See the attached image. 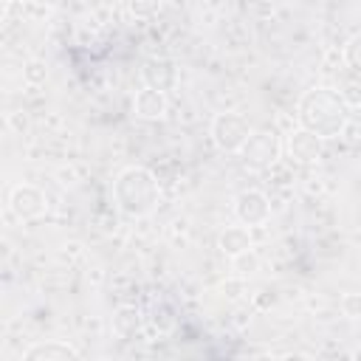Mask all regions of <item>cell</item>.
Returning <instances> with one entry per match:
<instances>
[{
	"label": "cell",
	"instance_id": "obj_12",
	"mask_svg": "<svg viewBox=\"0 0 361 361\" xmlns=\"http://www.w3.org/2000/svg\"><path fill=\"white\" fill-rule=\"evenodd\" d=\"M141 327V310L135 305H121L116 313H113V330L124 338L135 336V330Z\"/></svg>",
	"mask_w": 361,
	"mask_h": 361
},
{
	"label": "cell",
	"instance_id": "obj_6",
	"mask_svg": "<svg viewBox=\"0 0 361 361\" xmlns=\"http://www.w3.org/2000/svg\"><path fill=\"white\" fill-rule=\"evenodd\" d=\"M8 209L20 220H39L48 212V197L39 186L34 183H17L8 192Z\"/></svg>",
	"mask_w": 361,
	"mask_h": 361
},
{
	"label": "cell",
	"instance_id": "obj_4",
	"mask_svg": "<svg viewBox=\"0 0 361 361\" xmlns=\"http://www.w3.org/2000/svg\"><path fill=\"white\" fill-rule=\"evenodd\" d=\"M209 135H212V141H214V147H217L220 152H240V147H243V144L248 141V135H251V127H248L245 116L226 110V113H217V116L212 118Z\"/></svg>",
	"mask_w": 361,
	"mask_h": 361
},
{
	"label": "cell",
	"instance_id": "obj_8",
	"mask_svg": "<svg viewBox=\"0 0 361 361\" xmlns=\"http://www.w3.org/2000/svg\"><path fill=\"white\" fill-rule=\"evenodd\" d=\"M141 82L155 90H172L178 85V65L169 56H147L141 62Z\"/></svg>",
	"mask_w": 361,
	"mask_h": 361
},
{
	"label": "cell",
	"instance_id": "obj_11",
	"mask_svg": "<svg viewBox=\"0 0 361 361\" xmlns=\"http://www.w3.org/2000/svg\"><path fill=\"white\" fill-rule=\"evenodd\" d=\"M217 248H220V254H226L228 259L231 257H237V254H243V251H248V248H254V243H251V228L248 226H226L220 234H217Z\"/></svg>",
	"mask_w": 361,
	"mask_h": 361
},
{
	"label": "cell",
	"instance_id": "obj_10",
	"mask_svg": "<svg viewBox=\"0 0 361 361\" xmlns=\"http://www.w3.org/2000/svg\"><path fill=\"white\" fill-rule=\"evenodd\" d=\"M68 358H82V353L62 338H48L37 341L23 353V361H68Z\"/></svg>",
	"mask_w": 361,
	"mask_h": 361
},
{
	"label": "cell",
	"instance_id": "obj_19",
	"mask_svg": "<svg viewBox=\"0 0 361 361\" xmlns=\"http://www.w3.org/2000/svg\"><path fill=\"white\" fill-rule=\"evenodd\" d=\"M338 93H341V99L350 104V110L361 104V82H350V85H344Z\"/></svg>",
	"mask_w": 361,
	"mask_h": 361
},
{
	"label": "cell",
	"instance_id": "obj_3",
	"mask_svg": "<svg viewBox=\"0 0 361 361\" xmlns=\"http://www.w3.org/2000/svg\"><path fill=\"white\" fill-rule=\"evenodd\" d=\"M279 152H282V141L274 130H251L248 141L240 147V161L248 166V169H271L276 161H279Z\"/></svg>",
	"mask_w": 361,
	"mask_h": 361
},
{
	"label": "cell",
	"instance_id": "obj_7",
	"mask_svg": "<svg viewBox=\"0 0 361 361\" xmlns=\"http://www.w3.org/2000/svg\"><path fill=\"white\" fill-rule=\"evenodd\" d=\"M288 155L296 161V164H316L322 155H324V138H319L316 133L305 130V127H296L288 133Z\"/></svg>",
	"mask_w": 361,
	"mask_h": 361
},
{
	"label": "cell",
	"instance_id": "obj_15",
	"mask_svg": "<svg viewBox=\"0 0 361 361\" xmlns=\"http://www.w3.org/2000/svg\"><path fill=\"white\" fill-rule=\"evenodd\" d=\"M149 322H152V327H158L161 333H166V330H172V324H175V313H172V307H169V305L161 299V302L152 307Z\"/></svg>",
	"mask_w": 361,
	"mask_h": 361
},
{
	"label": "cell",
	"instance_id": "obj_17",
	"mask_svg": "<svg viewBox=\"0 0 361 361\" xmlns=\"http://www.w3.org/2000/svg\"><path fill=\"white\" fill-rule=\"evenodd\" d=\"M45 76H48L45 62H39V59L25 62V68H23V79H25L28 85H39V82H45Z\"/></svg>",
	"mask_w": 361,
	"mask_h": 361
},
{
	"label": "cell",
	"instance_id": "obj_20",
	"mask_svg": "<svg viewBox=\"0 0 361 361\" xmlns=\"http://www.w3.org/2000/svg\"><path fill=\"white\" fill-rule=\"evenodd\" d=\"M353 358H361V344H358V347L353 350Z\"/></svg>",
	"mask_w": 361,
	"mask_h": 361
},
{
	"label": "cell",
	"instance_id": "obj_16",
	"mask_svg": "<svg viewBox=\"0 0 361 361\" xmlns=\"http://www.w3.org/2000/svg\"><path fill=\"white\" fill-rule=\"evenodd\" d=\"M127 8H130L133 17H138V20H149V17L158 14L161 0H127Z\"/></svg>",
	"mask_w": 361,
	"mask_h": 361
},
{
	"label": "cell",
	"instance_id": "obj_13",
	"mask_svg": "<svg viewBox=\"0 0 361 361\" xmlns=\"http://www.w3.org/2000/svg\"><path fill=\"white\" fill-rule=\"evenodd\" d=\"M341 59H344L347 71H350L353 76L361 79V31L353 34V37L344 42V48H341Z\"/></svg>",
	"mask_w": 361,
	"mask_h": 361
},
{
	"label": "cell",
	"instance_id": "obj_14",
	"mask_svg": "<svg viewBox=\"0 0 361 361\" xmlns=\"http://www.w3.org/2000/svg\"><path fill=\"white\" fill-rule=\"evenodd\" d=\"M231 268L237 271V276H251L259 271V257L254 254V248H248V251L231 257Z\"/></svg>",
	"mask_w": 361,
	"mask_h": 361
},
{
	"label": "cell",
	"instance_id": "obj_2",
	"mask_svg": "<svg viewBox=\"0 0 361 361\" xmlns=\"http://www.w3.org/2000/svg\"><path fill=\"white\" fill-rule=\"evenodd\" d=\"M113 200L116 209L127 217H147L161 203V183L147 166H124L113 178Z\"/></svg>",
	"mask_w": 361,
	"mask_h": 361
},
{
	"label": "cell",
	"instance_id": "obj_1",
	"mask_svg": "<svg viewBox=\"0 0 361 361\" xmlns=\"http://www.w3.org/2000/svg\"><path fill=\"white\" fill-rule=\"evenodd\" d=\"M299 127L316 133L319 138L330 141L338 138L350 124V104L333 87H310L296 102Z\"/></svg>",
	"mask_w": 361,
	"mask_h": 361
},
{
	"label": "cell",
	"instance_id": "obj_18",
	"mask_svg": "<svg viewBox=\"0 0 361 361\" xmlns=\"http://www.w3.org/2000/svg\"><path fill=\"white\" fill-rule=\"evenodd\" d=\"M338 307H341V313L347 319H361V293H355V290L344 293L341 302H338Z\"/></svg>",
	"mask_w": 361,
	"mask_h": 361
},
{
	"label": "cell",
	"instance_id": "obj_5",
	"mask_svg": "<svg viewBox=\"0 0 361 361\" xmlns=\"http://www.w3.org/2000/svg\"><path fill=\"white\" fill-rule=\"evenodd\" d=\"M234 217H237V223H243L248 228L265 226L271 220V200H268V195L259 192V189H243L234 197Z\"/></svg>",
	"mask_w": 361,
	"mask_h": 361
},
{
	"label": "cell",
	"instance_id": "obj_9",
	"mask_svg": "<svg viewBox=\"0 0 361 361\" xmlns=\"http://www.w3.org/2000/svg\"><path fill=\"white\" fill-rule=\"evenodd\" d=\"M166 107H169V102H166V93L164 90H155V87H141V90H135V96H133V113L138 116V118H144V121H158V118H164L166 116Z\"/></svg>",
	"mask_w": 361,
	"mask_h": 361
}]
</instances>
